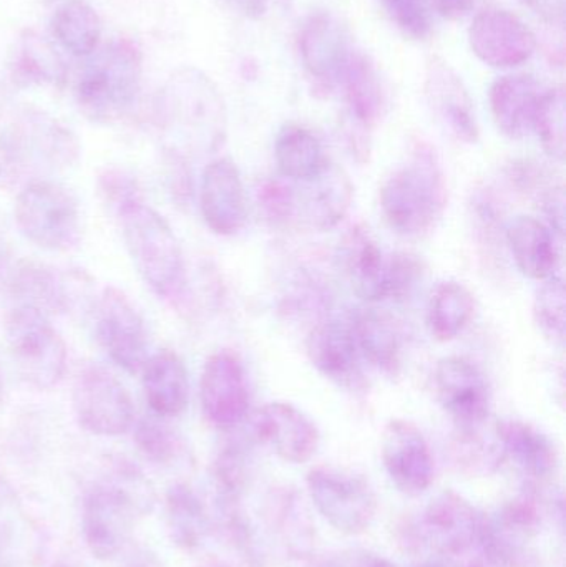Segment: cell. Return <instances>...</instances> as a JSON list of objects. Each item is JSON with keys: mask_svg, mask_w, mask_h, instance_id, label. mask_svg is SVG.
I'll list each match as a JSON object with an SVG mask.
<instances>
[{"mask_svg": "<svg viewBox=\"0 0 566 567\" xmlns=\"http://www.w3.org/2000/svg\"><path fill=\"white\" fill-rule=\"evenodd\" d=\"M306 352L312 367L339 389L352 393L364 392L368 386L362 367L364 360L356 346L349 322L319 320L306 339Z\"/></svg>", "mask_w": 566, "mask_h": 567, "instance_id": "obj_18", "label": "cell"}, {"mask_svg": "<svg viewBox=\"0 0 566 567\" xmlns=\"http://www.w3.org/2000/svg\"><path fill=\"white\" fill-rule=\"evenodd\" d=\"M216 486L222 493L223 502H231L245 488L248 480V456L241 445H228L216 456L215 465Z\"/></svg>", "mask_w": 566, "mask_h": 567, "instance_id": "obj_41", "label": "cell"}, {"mask_svg": "<svg viewBox=\"0 0 566 567\" xmlns=\"http://www.w3.org/2000/svg\"><path fill=\"white\" fill-rule=\"evenodd\" d=\"M73 409L80 426L92 435H123L135 420L128 390L103 367H89L80 373L73 386Z\"/></svg>", "mask_w": 566, "mask_h": 567, "instance_id": "obj_10", "label": "cell"}, {"mask_svg": "<svg viewBox=\"0 0 566 567\" xmlns=\"http://www.w3.org/2000/svg\"><path fill=\"white\" fill-rule=\"evenodd\" d=\"M534 317L538 329L555 343H564L566 300L564 279L552 276L542 281L534 300Z\"/></svg>", "mask_w": 566, "mask_h": 567, "instance_id": "obj_39", "label": "cell"}, {"mask_svg": "<svg viewBox=\"0 0 566 567\" xmlns=\"http://www.w3.org/2000/svg\"><path fill=\"white\" fill-rule=\"evenodd\" d=\"M424 265L411 252H395L385 262V299L404 300L422 281Z\"/></svg>", "mask_w": 566, "mask_h": 567, "instance_id": "obj_42", "label": "cell"}, {"mask_svg": "<svg viewBox=\"0 0 566 567\" xmlns=\"http://www.w3.org/2000/svg\"><path fill=\"white\" fill-rule=\"evenodd\" d=\"M6 340L22 379L39 390H50L66 370V346L49 316L30 306H16L6 319Z\"/></svg>", "mask_w": 566, "mask_h": 567, "instance_id": "obj_5", "label": "cell"}, {"mask_svg": "<svg viewBox=\"0 0 566 567\" xmlns=\"http://www.w3.org/2000/svg\"><path fill=\"white\" fill-rule=\"evenodd\" d=\"M259 442L288 463L301 465L318 452L319 430L311 419L291 403L272 402L261 406L253 420Z\"/></svg>", "mask_w": 566, "mask_h": 567, "instance_id": "obj_21", "label": "cell"}, {"mask_svg": "<svg viewBox=\"0 0 566 567\" xmlns=\"http://www.w3.org/2000/svg\"><path fill=\"white\" fill-rule=\"evenodd\" d=\"M159 132L179 148L213 150L225 136V103L216 83L195 66L175 70L156 93Z\"/></svg>", "mask_w": 566, "mask_h": 567, "instance_id": "obj_1", "label": "cell"}, {"mask_svg": "<svg viewBox=\"0 0 566 567\" xmlns=\"http://www.w3.org/2000/svg\"><path fill=\"white\" fill-rule=\"evenodd\" d=\"M0 268H2V249H0Z\"/></svg>", "mask_w": 566, "mask_h": 567, "instance_id": "obj_55", "label": "cell"}, {"mask_svg": "<svg viewBox=\"0 0 566 567\" xmlns=\"http://www.w3.org/2000/svg\"><path fill=\"white\" fill-rule=\"evenodd\" d=\"M339 85L344 90L348 105V128L368 133L381 118L384 90L378 70L361 52H352Z\"/></svg>", "mask_w": 566, "mask_h": 567, "instance_id": "obj_29", "label": "cell"}, {"mask_svg": "<svg viewBox=\"0 0 566 567\" xmlns=\"http://www.w3.org/2000/svg\"><path fill=\"white\" fill-rule=\"evenodd\" d=\"M17 306H30L45 316L66 309V290L52 269L39 262L23 261L17 266L9 282Z\"/></svg>", "mask_w": 566, "mask_h": 567, "instance_id": "obj_34", "label": "cell"}, {"mask_svg": "<svg viewBox=\"0 0 566 567\" xmlns=\"http://www.w3.org/2000/svg\"><path fill=\"white\" fill-rule=\"evenodd\" d=\"M143 392L150 409L158 416H178L189 400L185 363L172 350H159L146 359L142 369Z\"/></svg>", "mask_w": 566, "mask_h": 567, "instance_id": "obj_28", "label": "cell"}, {"mask_svg": "<svg viewBox=\"0 0 566 567\" xmlns=\"http://www.w3.org/2000/svg\"><path fill=\"white\" fill-rule=\"evenodd\" d=\"M0 395H2V382H0Z\"/></svg>", "mask_w": 566, "mask_h": 567, "instance_id": "obj_57", "label": "cell"}, {"mask_svg": "<svg viewBox=\"0 0 566 567\" xmlns=\"http://www.w3.org/2000/svg\"><path fill=\"white\" fill-rule=\"evenodd\" d=\"M13 215L23 238L45 251H66L79 243V203L59 183H30L17 196Z\"/></svg>", "mask_w": 566, "mask_h": 567, "instance_id": "obj_6", "label": "cell"}, {"mask_svg": "<svg viewBox=\"0 0 566 567\" xmlns=\"http://www.w3.org/2000/svg\"><path fill=\"white\" fill-rule=\"evenodd\" d=\"M505 238L512 258L525 278L542 282L555 276L560 256L555 233L547 225L532 216H518L508 225Z\"/></svg>", "mask_w": 566, "mask_h": 567, "instance_id": "obj_27", "label": "cell"}, {"mask_svg": "<svg viewBox=\"0 0 566 567\" xmlns=\"http://www.w3.org/2000/svg\"><path fill=\"white\" fill-rule=\"evenodd\" d=\"M233 9L241 12L243 16L249 19H261L266 16L271 0H226Z\"/></svg>", "mask_w": 566, "mask_h": 567, "instance_id": "obj_48", "label": "cell"}, {"mask_svg": "<svg viewBox=\"0 0 566 567\" xmlns=\"http://www.w3.org/2000/svg\"><path fill=\"white\" fill-rule=\"evenodd\" d=\"M268 506L271 508L268 518L272 528L281 536L288 551L301 558L312 546V528L308 525L305 506L299 505L296 495L286 492L275 496Z\"/></svg>", "mask_w": 566, "mask_h": 567, "instance_id": "obj_37", "label": "cell"}, {"mask_svg": "<svg viewBox=\"0 0 566 567\" xmlns=\"http://www.w3.org/2000/svg\"><path fill=\"white\" fill-rule=\"evenodd\" d=\"M3 495H6V492H3V485L2 482H0V503H2Z\"/></svg>", "mask_w": 566, "mask_h": 567, "instance_id": "obj_53", "label": "cell"}, {"mask_svg": "<svg viewBox=\"0 0 566 567\" xmlns=\"http://www.w3.org/2000/svg\"><path fill=\"white\" fill-rule=\"evenodd\" d=\"M135 443L146 458L159 465L172 462L178 455V436L159 420H142L135 429Z\"/></svg>", "mask_w": 566, "mask_h": 567, "instance_id": "obj_40", "label": "cell"}, {"mask_svg": "<svg viewBox=\"0 0 566 567\" xmlns=\"http://www.w3.org/2000/svg\"><path fill=\"white\" fill-rule=\"evenodd\" d=\"M166 525L178 548L196 549L208 535V513L193 488L176 483L166 492Z\"/></svg>", "mask_w": 566, "mask_h": 567, "instance_id": "obj_35", "label": "cell"}, {"mask_svg": "<svg viewBox=\"0 0 566 567\" xmlns=\"http://www.w3.org/2000/svg\"><path fill=\"white\" fill-rule=\"evenodd\" d=\"M425 96L441 125L462 143L478 142L477 115L461 76L441 56H432L425 70Z\"/></svg>", "mask_w": 566, "mask_h": 567, "instance_id": "obj_20", "label": "cell"}, {"mask_svg": "<svg viewBox=\"0 0 566 567\" xmlns=\"http://www.w3.org/2000/svg\"><path fill=\"white\" fill-rule=\"evenodd\" d=\"M381 456L389 478L405 495L418 496L431 488L435 478L434 456L414 423L391 420L382 432Z\"/></svg>", "mask_w": 566, "mask_h": 567, "instance_id": "obj_14", "label": "cell"}, {"mask_svg": "<svg viewBox=\"0 0 566 567\" xmlns=\"http://www.w3.org/2000/svg\"><path fill=\"white\" fill-rule=\"evenodd\" d=\"M348 322L362 360L388 379H398L402 372V337L395 320L364 307L352 312Z\"/></svg>", "mask_w": 566, "mask_h": 567, "instance_id": "obj_24", "label": "cell"}, {"mask_svg": "<svg viewBox=\"0 0 566 567\" xmlns=\"http://www.w3.org/2000/svg\"><path fill=\"white\" fill-rule=\"evenodd\" d=\"M482 515L469 499L447 489L425 506L419 519L421 545L442 558H457L474 548L481 533Z\"/></svg>", "mask_w": 566, "mask_h": 567, "instance_id": "obj_13", "label": "cell"}, {"mask_svg": "<svg viewBox=\"0 0 566 567\" xmlns=\"http://www.w3.org/2000/svg\"><path fill=\"white\" fill-rule=\"evenodd\" d=\"M311 567H349V563L346 555H342L341 558L325 559V561L318 563V565Z\"/></svg>", "mask_w": 566, "mask_h": 567, "instance_id": "obj_50", "label": "cell"}, {"mask_svg": "<svg viewBox=\"0 0 566 567\" xmlns=\"http://www.w3.org/2000/svg\"><path fill=\"white\" fill-rule=\"evenodd\" d=\"M542 508L538 493L528 489L524 495L505 503L497 513L482 516L477 545L492 567H535L538 553L535 536L541 533Z\"/></svg>", "mask_w": 566, "mask_h": 567, "instance_id": "obj_7", "label": "cell"}, {"mask_svg": "<svg viewBox=\"0 0 566 567\" xmlns=\"http://www.w3.org/2000/svg\"><path fill=\"white\" fill-rule=\"evenodd\" d=\"M95 336L113 363L128 373L142 372L148 359V333L138 310L115 287H106L95 309Z\"/></svg>", "mask_w": 566, "mask_h": 567, "instance_id": "obj_11", "label": "cell"}, {"mask_svg": "<svg viewBox=\"0 0 566 567\" xmlns=\"http://www.w3.org/2000/svg\"><path fill=\"white\" fill-rule=\"evenodd\" d=\"M258 203L266 218L276 226L288 225L298 215V195L279 179H266L259 186Z\"/></svg>", "mask_w": 566, "mask_h": 567, "instance_id": "obj_44", "label": "cell"}, {"mask_svg": "<svg viewBox=\"0 0 566 567\" xmlns=\"http://www.w3.org/2000/svg\"><path fill=\"white\" fill-rule=\"evenodd\" d=\"M143 53L130 39H115L99 47L76 82L80 112L96 123L123 118L135 105L142 89Z\"/></svg>", "mask_w": 566, "mask_h": 567, "instance_id": "obj_3", "label": "cell"}, {"mask_svg": "<svg viewBox=\"0 0 566 567\" xmlns=\"http://www.w3.org/2000/svg\"><path fill=\"white\" fill-rule=\"evenodd\" d=\"M115 209L130 258L143 281L163 299L178 297L185 287V259L166 219L140 196L126 199Z\"/></svg>", "mask_w": 566, "mask_h": 567, "instance_id": "obj_4", "label": "cell"}, {"mask_svg": "<svg viewBox=\"0 0 566 567\" xmlns=\"http://www.w3.org/2000/svg\"><path fill=\"white\" fill-rule=\"evenodd\" d=\"M484 425L457 426V432L452 436L451 456L459 472L488 476L504 465L505 453L497 432L494 429L485 433Z\"/></svg>", "mask_w": 566, "mask_h": 567, "instance_id": "obj_36", "label": "cell"}, {"mask_svg": "<svg viewBox=\"0 0 566 567\" xmlns=\"http://www.w3.org/2000/svg\"><path fill=\"white\" fill-rule=\"evenodd\" d=\"M339 265L351 289L366 302L385 299V258L366 226H352L339 243Z\"/></svg>", "mask_w": 566, "mask_h": 567, "instance_id": "obj_23", "label": "cell"}, {"mask_svg": "<svg viewBox=\"0 0 566 567\" xmlns=\"http://www.w3.org/2000/svg\"><path fill=\"white\" fill-rule=\"evenodd\" d=\"M203 219L213 233L231 236L241 231L248 218V199L238 166L229 158L209 163L199 189Z\"/></svg>", "mask_w": 566, "mask_h": 567, "instance_id": "obj_19", "label": "cell"}, {"mask_svg": "<svg viewBox=\"0 0 566 567\" xmlns=\"http://www.w3.org/2000/svg\"><path fill=\"white\" fill-rule=\"evenodd\" d=\"M469 42L475 56L494 69L522 65L537 49L531 27L504 9L482 10L469 29Z\"/></svg>", "mask_w": 566, "mask_h": 567, "instance_id": "obj_15", "label": "cell"}, {"mask_svg": "<svg viewBox=\"0 0 566 567\" xmlns=\"http://www.w3.org/2000/svg\"><path fill=\"white\" fill-rule=\"evenodd\" d=\"M385 13L408 39L425 40L432 32L429 0H381Z\"/></svg>", "mask_w": 566, "mask_h": 567, "instance_id": "obj_43", "label": "cell"}, {"mask_svg": "<svg viewBox=\"0 0 566 567\" xmlns=\"http://www.w3.org/2000/svg\"><path fill=\"white\" fill-rule=\"evenodd\" d=\"M474 313L475 299L464 284L441 282L429 299L428 327L434 339L449 342L467 329Z\"/></svg>", "mask_w": 566, "mask_h": 567, "instance_id": "obj_33", "label": "cell"}, {"mask_svg": "<svg viewBox=\"0 0 566 567\" xmlns=\"http://www.w3.org/2000/svg\"><path fill=\"white\" fill-rule=\"evenodd\" d=\"M534 132L537 133L545 152L555 159L565 156V92L545 90L535 115Z\"/></svg>", "mask_w": 566, "mask_h": 567, "instance_id": "obj_38", "label": "cell"}, {"mask_svg": "<svg viewBox=\"0 0 566 567\" xmlns=\"http://www.w3.org/2000/svg\"><path fill=\"white\" fill-rule=\"evenodd\" d=\"M432 6L444 19L459 20L474 9L475 0H432Z\"/></svg>", "mask_w": 566, "mask_h": 567, "instance_id": "obj_47", "label": "cell"}, {"mask_svg": "<svg viewBox=\"0 0 566 567\" xmlns=\"http://www.w3.org/2000/svg\"><path fill=\"white\" fill-rule=\"evenodd\" d=\"M349 567H399L382 556L372 555L368 551H352L346 555Z\"/></svg>", "mask_w": 566, "mask_h": 567, "instance_id": "obj_49", "label": "cell"}, {"mask_svg": "<svg viewBox=\"0 0 566 567\" xmlns=\"http://www.w3.org/2000/svg\"><path fill=\"white\" fill-rule=\"evenodd\" d=\"M306 195L301 215L309 228L329 231L348 215L354 198V186L344 169L329 162L315 178L305 182Z\"/></svg>", "mask_w": 566, "mask_h": 567, "instance_id": "obj_26", "label": "cell"}, {"mask_svg": "<svg viewBox=\"0 0 566 567\" xmlns=\"http://www.w3.org/2000/svg\"><path fill=\"white\" fill-rule=\"evenodd\" d=\"M13 82L23 86H53L66 82V66L53 43L33 30H25L9 53Z\"/></svg>", "mask_w": 566, "mask_h": 567, "instance_id": "obj_30", "label": "cell"}, {"mask_svg": "<svg viewBox=\"0 0 566 567\" xmlns=\"http://www.w3.org/2000/svg\"><path fill=\"white\" fill-rule=\"evenodd\" d=\"M49 29L52 39L73 56L92 55L102 40V20L86 0H52Z\"/></svg>", "mask_w": 566, "mask_h": 567, "instance_id": "obj_31", "label": "cell"}, {"mask_svg": "<svg viewBox=\"0 0 566 567\" xmlns=\"http://www.w3.org/2000/svg\"><path fill=\"white\" fill-rule=\"evenodd\" d=\"M205 567H228V566H223V565H212V566H205Z\"/></svg>", "mask_w": 566, "mask_h": 567, "instance_id": "obj_56", "label": "cell"}, {"mask_svg": "<svg viewBox=\"0 0 566 567\" xmlns=\"http://www.w3.org/2000/svg\"><path fill=\"white\" fill-rule=\"evenodd\" d=\"M50 567H72V566L63 565V563H55V565L50 566Z\"/></svg>", "mask_w": 566, "mask_h": 567, "instance_id": "obj_54", "label": "cell"}, {"mask_svg": "<svg viewBox=\"0 0 566 567\" xmlns=\"http://www.w3.org/2000/svg\"><path fill=\"white\" fill-rule=\"evenodd\" d=\"M306 485L316 509L338 532L361 535L374 522L378 498L364 476L319 465L308 473Z\"/></svg>", "mask_w": 566, "mask_h": 567, "instance_id": "obj_8", "label": "cell"}, {"mask_svg": "<svg viewBox=\"0 0 566 567\" xmlns=\"http://www.w3.org/2000/svg\"><path fill=\"white\" fill-rule=\"evenodd\" d=\"M532 12L537 13L545 22H562L565 12V0H521Z\"/></svg>", "mask_w": 566, "mask_h": 567, "instance_id": "obj_46", "label": "cell"}, {"mask_svg": "<svg viewBox=\"0 0 566 567\" xmlns=\"http://www.w3.org/2000/svg\"><path fill=\"white\" fill-rule=\"evenodd\" d=\"M545 90L531 75H505L492 83L488 92L492 116L498 130L511 138L527 136Z\"/></svg>", "mask_w": 566, "mask_h": 567, "instance_id": "obj_25", "label": "cell"}, {"mask_svg": "<svg viewBox=\"0 0 566 567\" xmlns=\"http://www.w3.org/2000/svg\"><path fill=\"white\" fill-rule=\"evenodd\" d=\"M419 567H481L477 565H457V563L452 561H435V563H425V565Z\"/></svg>", "mask_w": 566, "mask_h": 567, "instance_id": "obj_51", "label": "cell"}, {"mask_svg": "<svg viewBox=\"0 0 566 567\" xmlns=\"http://www.w3.org/2000/svg\"><path fill=\"white\" fill-rule=\"evenodd\" d=\"M495 432L505 460H512L531 485H544L557 475L560 466L557 446L537 426L517 419H505L495 425Z\"/></svg>", "mask_w": 566, "mask_h": 567, "instance_id": "obj_22", "label": "cell"}, {"mask_svg": "<svg viewBox=\"0 0 566 567\" xmlns=\"http://www.w3.org/2000/svg\"><path fill=\"white\" fill-rule=\"evenodd\" d=\"M544 212L550 221L552 231L558 236L565 233V196L564 188H554L548 192L544 199Z\"/></svg>", "mask_w": 566, "mask_h": 567, "instance_id": "obj_45", "label": "cell"}, {"mask_svg": "<svg viewBox=\"0 0 566 567\" xmlns=\"http://www.w3.org/2000/svg\"><path fill=\"white\" fill-rule=\"evenodd\" d=\"M275 159L285 178L308 182L329 163L321 140L299 123H286L275 143Z\"/></svg>", "mask_w": 566, "mask_h": 567, "instance_id": "obj_32", "label": "cell"}, {"mask_svg": "<svg viewBox=\"0 0 566 567\" xmlns=\"http://www.w3.org/2000/svg\"><path fill=\"white\" fill-rule=\"evenodd\" d=\"M0 567H9V559H7L6 551H3L2 543H0Z\"/></svg>", "mask_w": 566, "mask_h": 567, "instance_id": "obj_52", "label": "cell"}, {"mask_svg": "<svg viewBox=\"0 0 566 567\" xmlns=\"http://www.w3.org/2000/svg\"><path fill=\"white\" fill-rule=\"evenodd\" d=\"M434 386L442 409L457 426L487 422L492 406L491 386L474 362L455 355L439 360Z\"/></svg>", "mask_w": 566, "mask_h": 567, "instance_id": "obj_16", "label": "cell"}, {"mask_svg": "<svg viewBox=\"0 0 566 567\" xmlns=\"http://www.w3.org/2000/svg\"><path fill=\"white\" fill-rule=\"evenodd\" d=\"M302 65L316 89L329 93L339 85L354 50L344 27L329 13H312L302 22L298 35Z\"/></svg>", "mask_w": 566, "mask_h": 567, "instance_id": "obj_17", "label": "cell"}, {"mask_svg": "<svg viewBox=\"0 0 566 567\" xmlns=\"http://www.w3.org/2000/svg\"><path fill=\"white\" fill-rule=\"evenodd\" d=\"M146 496L133 493L119 483L90 489L83 503V538L93 558H115L132 535L136 513L148 505Z\"/></svg>", "mask_w": 566, "mask_h": 567, "instance_id": "obj_9", "label": "cell"}, {"mask_svg": "<svg viewBox=\"0 0 566 567\" xmlns=\"http://www.w3.org/2000/svg\"><path fill=\"white\" fill-rule=\"evenodd\" d=\"M199 399L206 420L216 429L233 430L245 422L251 393L245 365L236 353L219 350L206 360Z\"/></svg>", "mask_w": 566, "mask_h": 567, "instance_id": "obj_12", "label": "cell"}, {"mask_svg": "<svg viewBox=\"0 0 566 567\" xmlns=\"http://www.w3.org/2000/svg\"><path fill=\"white\" fill-rule=\"evenodd\" d=\"M379 205L398 235L419 238L431 233L447 206V183L434 153L421 146L392 169L379 189Z\"/></svg>", "mask_w": 566, "mask_h": 567, "instance_id": "obj_2", "label": "cell"}]
</instances>
